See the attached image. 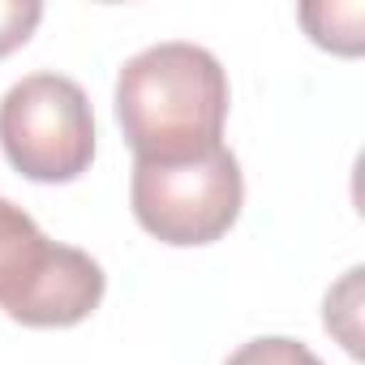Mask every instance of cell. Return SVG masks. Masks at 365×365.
I'll return each instance as SVG.
<instances>
[{"label":"cell","instance_id":"obj_1","mask_svg":"<svg viewBox=\"0 0 365 365\" xmlns=\"http://www.w3.org/2000/svg\"><path fill=\"white\" fill-rule=\"evenodd\" d=\"M116 120L138 163H185L224 146L228 73L198 43H155L120 65Z\"/></svg>","mask_w":365,"mask_h":365},{"label":"cell","instance_id":"obj_2","mask_svg":"<svg viewBox=\"0 0 365 365\" xmlns=\"http://www.w3.org/2000/svg\"><path fill=\"white\" fill-rule=\"evenodd\" d=\"M0 146L39 185H69L95 159V112L65 73H31L0 99Z\"/></svg>","mask_w":365,"mask_h":365},{"label":"cell","instance_id":"obj_3","mask_svg":"<svg viewBox=\"0 0 365 365\" xmlns=\"http://www.w3.org/2000/svg\"><path fill=\"white\" fill-rule=\"evenodd\" d=\"M245 198L241 163L228 146L185 163H133L129 202L138 224L163 245H211L220 241Z\"/></svg>","mask_w":365,"mask_h":365},{"label":"cell","instance_id":"obj_4","mask_svg":"<svg viewBox=\"0 0 365 365\" xmlns=\"http://www.w3.org/2000/svg\"><path fill=\"white\" fill-rule=\"evenodd\" d=\"M56 250L61 245L48 241L22 207L0 198V309L14 322L26 314L39 279L56 262Z\"/></svg>","mask_w":365,"mask_h":365},{"label":"cell","instance_id":"obj_5","mask_svg":"<svg viewBox=\"0 0 365 365\" xmlns=\"http://www.w3.org/2000/svg\"><path fill=\"white\" fill-rule=\"evenodd\" d=\"M224 365H322V356L309 352L301 339H288V335H262V339L241 344Z\"/></svg>","mask_w":365,"mask_h":365},{"label":"cell","instance_id":"obj_6","mask_svg":"<svg viewBox=\"0 0 365 365\" xmlns=\"http://www.w3.org/2000/svg\"><path fill=\"white\" fill-rule=\"evenodd\" d=\"M43 18L39 0H0V56L18 52Z\"/></svg>","mask_w":365,"mask_h":365}]
</instances>
